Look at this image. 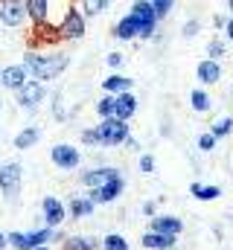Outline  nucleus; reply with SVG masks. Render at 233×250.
I'll list each match as a JSON object with an SVG mask.
<instances>
[{
	"instance_id": "nucleus-30",
	"label": "nucleus",
	"mask_w": 233,
	"mask_h": 250,
	"mask_svg": "<svg viewBox=\"0 0 233 250\" xmlns=\"http://www.w3.org/2000/svg\"><path fill=\"white\" fill-rule=\"evenodd\" d=\"M175 0H152V9H155V15H158V21H163V18H169V12H172Z\"/></svg>"
},
{
	"instance_id": "nucleus-20",
	"label": "nucleus",
	"mask_w": 233,
	"mask_h": 250,
	"mask_svg": "<svg viewBox=\"0 0 233 250\" xmlns=\"http://www.w3.org/2000/svg\"><path fill=\"white\" fill-rule=\"evenodd\" d=\"M131 87H134V79L122 76V73H111L108 79H102V93H111V96H119Z\"/></svg>"
},
{
	"instance_id": "nucleus-3",
	"label": "nucleus",
	"mask_w": 233,
	"mask_h": 250,
	"mask_svg": "<svg viewBox=\"0 0 233 250\" xmlns=\"http://www.w3.org/2000/svg\"><path fill=\"white\" fill-rule=\"evenodd\" d=\"M96 131H99V146L102 148H116V146H125V140L131 137V125L125 123V120H99L96 125Z\"/></svg>"
},
{
	"instance_id": "nucleus-8",
	"label": "nucleus",
	"mask_w": 233,
	"mask_h": 250,
	"mask_svg": "<svg viewBox=\"0 0 233 250\" xmlns=\"http://www.w3.org/2000/svg\"><path fill=\"white\" fill-rule=\"evenodd\" d=\"M122 189H125V178H122V175H116V178H111V181H105L99 189H88L85 195L99 207V204H114L116 198L122 195Z\"/></svg>"
},
{
	"instance_id": "nucleus-25",
	"label": "nucleus",
	"mask_w": 233,
	"mask_h": 250,
	"mask_svg": "<svg viewBox=\"0 0 233 250\" xmlns=\"http://www.w3.org/2000/svg\"><path fill=\"white\" fill-rule=\"evenodd\" d=\"M189 195L195 201H216L222 195V187H204V184H192L189 187Z\"/></svg>"
},
{
	"instance_id": "nucleus-14",
	"label": "nucleus",
	"mask_w": 233,
	"mask_h": 250,
	"mask_svg": "<svg viewBox=\"0 0 233 250\" xmlns=\"http://www.w3.org/2000/svg\"><path fill=\"white\" fill-rule=\"evenodd\" d=\"M93 212H96V204H93L88 195H73V198L67 201V215L76 218V221H79V218H91Z\"/></svg>"
},
{
	"instance_id": "nucleus-38",
	"label": "nucleus",
	"mask_w": 233,
	"mask_h": 250,
	"mask_svg": "<svg viewBox=\"0 0 233 250\" xmlns=\"http://www.w3.org/2000/svg\"><path fill=\"white\" fill-rule=\"evenodd\" d=\"M53 114H56V120H67V114L61 111V96H56V99H53Z\"/></svg>"
},
{
	"instance_id": "nucleus-36",
	"label": "nucleus",
	"mask_w": 233,
	"mask_h": 250,
	"mask_svg": "<svg viewBox=\"0 0 233 250\" xmlns=\"http://www.w3.org/2000/svg\"><path fill=\"white\" fill-rule=\"evenodd\" d=\"M105 62H108L111 70H119V67H122V53H108V59H105Z\"/></svg>"
},
{
	"instance_id": "nucleus-23",
	"label": "nucleus",
	"mask_w": 233,
	"mask_h": 250,
	"mask_svg": "<svg viewBox=\"0 0 233 250\" xmlns=\"http://www.w3.org/2000/svg\"><path fill=\"white\" fill-rule=\"evenodd\" d=\"M108 6H111V0H79V9L85 18H99L108 12Z\"/></svg>"
},
{
	"instance_id": "nucleus-16",
	"label": "nucleus",
	"mask_w": 233,
	"mask_h": 250,
	"mask_svg": "<svg viewBox=\"0 0 233 250\" xmlns=\"http://www.w3.org/2000/svg\"><path fill=\"white\" fill-rule=\"evenodd\" d=\"M149 230H155V233H166V236H181L184 233V221L178 218V215H155L152 218V224H149Z\"/></svg>"
},
{
	"instance_id": "nucleus-33",
	"label": "nucleus",
	"mask_w": 233,
	"mask_h": 250,
	"mask_svg": "<svg viewBox=\"0 0 233 250\" xmlns=\"http://www.w3.org/2000/svg\"><path fill=\"white\" fill-rule=\"evenodd\" d=\"M216 143H219V140H216L210 131H204V134L198 137V148H201V151H213V148H216Z\"/></svg>"
},
{
	"instance_id": "nucleus-15",
	"label": "nucleus",
	"mask_w": 233,
	"mask_h": 250,
	"mask_svg": "<svg viewBox=\"0 0 233 250\" xmlns=\"http://www.w3.org/2000/svg\"><path fill=\"white\" fill-rule=\"evenodd\" d=\"M134 114H137V96H134L131 90H125V93L114 96V117H116V120L131 123V117H134Z\"/></svg>"
},
{
	"instance_id": "nucleus-35",
	"label": "nucleus",
	"mask_w": 233,
	"mask_h": 250,
	"mask_svg": "<svg viewBox=\"0 0 233 250\" xmlns=\"http://www.w3.org/2000/svg\"><path fill=\"white\" fill-rule=\"evenodd\" d=\"M140 172L143 175H152L155 172V157L152 154H140Z\"/></svg>"
},
{
	"instance_id": "nucleus-17",
	"label": "nucleus",
	"mask_w": 233,
	"mask_h": 250,
	"mask_svg": "<svg viewBox=\"0 0 233 250\" xmlns=\"http://www.w3.org/2000/svg\"><path fill=\"white\" fill-rule=\"evenodd\" d=\"M140 245L146 250H175L178 245V236H166V233H155V230H146Z\"/></svg>"
},
{
	"instance_id": "nucleus-32",
	"label": "nucleus",
	"mask_w": 233,
	"mask_h": 250,
	"mask_svg": "<svg viewBox=\"0 0 233 250\" xmlns=\"http://www.w3.org/2000/svg\"><path fill=\"white\" fill-rule=\"evenodd\" d=\"M82 143H85V146H96V148H99V131H96V125L82 131Z\"/></svg>"
},
{
	"instance_id": "nucleus-21",
	"label": "nucleus",
	"mask_w": 233,
	"mask_h": 250,
	"mask_svg": "<svg viewBox=\"0 0 233 250\" xmlns=\"http://www.w3.org/2000/svg\"><path fill=\"white\" fill-rule=\"evenodd\" d=\"M38 140H41V128H38V125H26V128H21V131L15 134V148H18V151H29Z\"/></svg>"
},
{
	"instance_id": "nucleus-39",
	"label": "nucleus",
	"mask_w": 233,
	"mask_h": 250,
	"mask_svg": "<svg viewBox=\"0 0 233 250\" xmlns=\"http://www.w3.org/2000/svg\"><path fill=\"white\" fill-rule=\"evenodd\" d=\"M213 26H216V29H222V26H228V21H225L222 15H216V18H213Z\"/></svg>"
},
{
	"instance_id": "nucleus-34",
	"label": "nucleus",
	"mask_w": 233,
	"mask_h": 250,
	"mask_svg": "<svg viewBox=\"0 0 233 250\" xmlns=\"http://www.w3.org/2000/svg\"><path fill=\"white\" fill-rule=\"evenodd\" d=\"M198 32H201V23H198L195 18H192V21H186V23H184V29H181V35H184V38H195Z\"/></svg>"
},
{
	"instance_id": "nucleus-37",
	"label": "nucleus",
	"mask_w": 233,
	"mask_h": 250,
	"mask_svg": "<svg viewBox=\"0 0 233 250\" xmlns=\"http://www.w3.org/2000/svg\"><path fill=\"white\" fill-rule=\"evenodd\" d=\"M143 215H146V218H155V215H158V207H155V201H146V204H143Z\"/></svg>"
},
{
	"instance_id": "nucleus-27",
	"label": "nucleus",
	"mask_w": 233,
	"mask_h": 250,
	"mask_svg": "<svg viewBox=\"0 0 233 250\" xmlns=\"http://www.w3.org/2000/svg\"><path fill=\"white\" fill-rule=\"evenodd\" d=\"M6 242L12 250H29V233L26 230H9L6 233Z\"/></svg>"
},
{
	"instance_id": "nucleus-22",
	"label": "nucleus",
	"mask_w": 233,
	"mask_h": 250,
	"mask_svg": "<svg viewBox=\"0 0 233 250\" xmlns=\"http://www.w3.org/2000/svg\"><path fill=\"white\" fill-rule=\"evenodd\" d=\"M189 105H192L195 114H207V111L213 108V99H210V93H207L204 87H195V90L189 93Z\"/></svg>"
},
{
	"instance_id": "nucleus-1",
	"label": "nucleus",
	"mask_w": 233,
	"mask_h": 250,
	"mask_svg": "<svg viewBox=\"0 0 233 250\" xmlns=\"http://www.w3.org/2000/svg\"><path fill=\"white\" fill-rule=\"evenodd\" d=\"M21 64L26 67V73H29V79H35V82H53L58 79L67 67H70V56L67 53H50V56H44V53H35V50H26L23 53V59Z\"/></svg>"
},
{
	"instance_id": "nucleus-2",
	"label": "nucleus",
	"mask_w": 233,
	"mask_h": 250,
	"mask_svg": "<svg viewBox=\"0 0 233 250\" xmlns=\"http://www.w3.org/2000/svg\"><path fill=\"white\" fill-rule=\"evenodd\" d=\"M56 32H58V41H82L88 35V18L82 15V9L70 6L64 12V18L56 23Z\"/></svg>"
},
{
	"instance_id": "nucleus-10",
	"label": "nucleus",
	"mask_w": 233,
	"mask_h": 250,
	"mask_svg": "<svg viewBox=\"0 0 233 250\" xmlns=\"http://www.w3.org/2000/svg\"><path fill=\"white\" fill-rule=\"evenodd\" d=\"M26 82H29V73H26L23 64H6V67H0V84H3V90L18 93Z\"/></svg>"
},
{
	"instance_id": "nucleus-40",
	"label": "nucleus",
	"mask_w": 233,
	"mask_h": 250,
	"mask_svg": "<svg viewBox=\"0 0 233 250\" xmlns=\"http://www.w3.org/2000/svg\"><path fill=\"white\" fill-rule=\"evenodd\" d=\"M225 35H228V41L233 44V18L228 21V26H225Z\"/></svg>"
},
{
	"instance_id": "nucleus-9",
	"label": "nucleus",
	"mask_w": 233,
	"mask_h": 250,
	"mask_svg": "<svg viewBox=\"0 0 233 250\" xmlns=\"http://www.w3.org/2000/svg\"><path fill=\"white\" fill-rule=\"evenodd\" d=\"M0 23L6 29H18L26 23V6L23 0H0Z\"/></svg>"
},
{
	"instance_id": "nucleus-12",
	"label": "nucleus",
	"mask_w": 233,
	"mask_h": 250,
	"mask_svg": "<svg viewBox=\"0 0 233 250\" xmlns=\"http://www.w3.org/2000/svg\"><path fill=\"white\" fill-rule=\"evenodd\" d=\"M111 35L119 38V41H134V38H140V21H137L131 12H128V15H122V18L114 23Z\"/></svg>"
},
{
	"instance_id": "nucleus-18",
	"label": "nucleus",
	"mask_w": 233,
	"mask_h": 250,
	"mask_svg": "<svg viewBox=\"0 0 233 250\" xmlns=\"http://www.w3.org/2000/svg\"><path fill=\"white\" fill-rule=\"evenodd\" d=\"M61 250H102V239L73 233V236H67V239L61 242Z\"/></svg>"
},
{
	"instance_id": "nucleus-45",
	"label": "nucleus",
	"mask_w": 233,
	"mask_h": 250,
	"mask_svg": "<svg viewBox=\"0 0 233 250\" xmlns=\"http://www.w3.org/2000/svg\"><path fill=\"white\" fill-rule=\"evenodd\" d=\"M0 111H3V102H0Z\"/></svg>"
},
{
	"instance_id": "nucleus-13",
	"label": "nucleus",
	"mask_w": 233,
	"mask_h": 250,
	"mask_svg": "<svg viewBox=\"0 0 233 250\" xmlns=\"http://www.w3.org/2000/svg\"><path fill=\"white\" fill-rule=\"evenodd\" d=\"M23 6H26V18H29V23L32 26H44V23H50V0H23Z\"/></svg>"
},
{
	"instance_id": "nucleus-5",
	"label": "nucleus",
	"mask_w": 233,
	"mask_h": 250,
	"mask_svg": "<svg viewBox=\"0 0 233 250\" xmlns=\"http://www.w3.org/2000/svg\"><path fill=\"white\" fill-rule=\"evenodd\" d=\"M50 160H53V166L61 169V172H76L79 163H82V151L73 143H56L50 148Z\"/></svg>"
},
{
	"instance_id": "nucleus-43",
	"label": "nucleus",
	"mask_w": 233,
	"mask_h": 250,
	"mask_svg": "<svg viewBox=\"0 0 233 250\" xmlns=\"http://www.w3.org/2000/svg\"><path fill=\"white\" fill-rule=\"evenodd\" d=\"M32 250H50V245H41V248H32Z\"/></svg>"
},
{
	"instance_id": "nucleus-31",
	"label": "nucleus",
	"mask_w": 233,
	"mask_h": 250,
	"mask_svg": "<svg viewBox=\"0 0 233 250\" xmlns=\"http://www.w3.org/2000/svg\"><path fill=\"white\" fill-rule=\"evenodd\" d=\"M207 56H210L213 62H219V59H225V41H216V38H213V41L207 44Z\"/></svg>"
},
{
	"instance_id": "nucleus-41",
	"label": "nucleus",
	"mask_w": 233,
	"mask_h": 250,
	"mask_svg": "<svg viewBox=\"0 0 233 250\" xmlns=\"http://www.w3.org/2000/svg\"><path fill=\"white\" fill-rule=\"evenodd\" d=\"M125 146H128V148H131V151H137V148H140V143H137V140H134V137H128V140H125Z\"/></svg>"
},
{
	"instance_id": "nucleus-24",
	"label": "nucleus",
	"mask_w": 233,
	"mask_h": 250,
	"mask_svg": "<svg viewBox=\"0 0 233 250\" xmlns=\"http://www.w3.org/2000/svg\"><path fill=\"white\" fill-rule=\"evenodd\" d=\"M26 233H29V250H32V248H41V245H50V242H53V233H56V230H53V227H44V224H41L38 230H26Z\"/></svg>"
},
{
	"instance_id": "nucleus-11",
	"label": "nucleus",
	"mask_w": 233,
	"mask_h": 250,
	"mask_svg": "<svg viewBox=\"0 0 233 250\" xmlns=\"http://www.w3.org/2000/svg\"><path fill=\"white\" fill-rule=\"evenodd\" d=\"M116 175H119V169H114V166H93V169H85L79 175V184L85 189H99L105 181H111Z\"/></svg>"
},
{
	"instance_id": "nucleus-4",
	"label": "nucleus",
	"mask_w": 233,
	"mask_h": 250,
	"mask_svg": "<svg viewBox=\"0 0 233 250\" xmlns=\"http://www.w3.org/2000/svg\"><path fill=\"white\" fill-rule=\"evenodd\" d=\"M21 187H23V166H21L18 160L3 163V166H0V195L15 204L18 195H21Z\"/></svg>"
},
{
	"instance_id": "nucleus-19",
	"label": "nucleus",
	"mask_w": 233,
	"mask_h": 250,
	"mask_svg": "<svg viewBox=\"0 0 233 250\" xmlns=\"http://www.w3.org/2000/svg\"><path fill=\"white\" fill-rule=\"evenodd\" d=\"M195 76H198L201 84H216L222 79V64L213 62V59H204V62H198V67H195Z\"/></svg>"
},
{
	"instance_id": "nucleus-26",
	"label": "nucleus",
	"mask_w": 233,
	"mask_h": 250,
	"mask_svg": "<svg viewBox=\"0 0 233 250\" xmlns=\"http://www.w3.org/2000/svg\"><path fill=\"white\" fill-rule=\"evenodd\" d=\"M93 111H96L99 120H111V117H114V96H111V93H102V96L96 99Z\"/></svg>"
},
{
	"instance_id": "nucleus-29",
	"label": "nucleus",
	"mask_w": 233,
	"mask_h": 250,
	"mask_svg": "<svg viewBox=\"0 0 233 250\" xmlns=\"http://www.w3.org/2000/svg\"><path fill=\"white\" fill-rule=\"evenodd\" d=\"M233 131V120L231 117H222V120H216V123L210 125V134L216 137V140H222V137H228Z\"/></svg>"
},
{
	"instance_id": "nucleus-42",
	"label": "nucleus",
	"mask_w": 233,
	"mask_h": 250,
	"mask_svg": "<svg viewBox=\"0 0 233 250\" xmlns=\"http://www.w3.org/2000/svg\"><path fill=\"white\" fill-rule=\"evenodd\" d=\"M6 248H9V242H6V233L0 230V250H6Z\"/></svg>"
},
{
	"instance_id": "nucleus-44",
	"label": "nucleus",
	"mask_w": 233,
	"mask_h": 250,
	"mask_svg": "<svg viewBox=\"0 0 233 250\" xmlns=\"http://www.w3.org/2000/svg\"><path fill=\"white\" fill-rule=\"evenodd\" d=\"M228 9H231V12H233V0H228Z\"/></svg>"
},
{
	"instance_id": "nucleus-6",
	"label": "nucleus",
	"mask_w": 233,
	"mask_h": 250,
	"mask_svg": "<svg viewBox=\"0 0 233 250\" xmlns=\"http://www.w3.org/2000/svg\"><path fill=\"white\" fill-rule=\"evenodd\" d=\"M44 99H47V84H44V82H35V79H29V82L15 93V102H18L21 111H35Z\"/></svg>"
},
{
	"instance_id": "nucleus-28",
	"label": "nucleus",
	"mask_w": 233,
	"mask_h": 250,
	"mask_svg": "<svg viewBox=\"0 0 233 250\" xmlns=\"http://www.w3.org/2000/svg\"><path fill=\"white\" fill-rule=\"evenodd\" d=\"M102 250H131V248H128V239L122 233H108V236H102Z\"/></svg>"
},
{
	"instance_id": "nucleus-7",
	"label": "nucleus",
	"mask_w": 233,
	"mask_h": 250,
	"mask_svg": "<svg viewBox=\"0 0 233 250\" xmlns=\"http://www.w3.org/2000/svg\"><path fill=\"white\" fill-rule=\"evenodd\" d=\"M70 215H67V204L61 201V198H56V195H47L44 201H41V224L44 227H61L64 221H67Z\"/></svg>"
}]
</instances>
